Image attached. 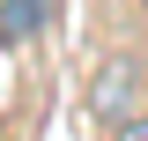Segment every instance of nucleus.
Listing matches in <instances>:
<instances>
[{
	"label": "nucleus",
	"mask_w": 148,
	"mask_h": 141,
	"mask_svg": "<svg viewBox=\"0 0 148 141\" xmlns=\"http://www.w3.org/2000/svg\"><path fill=\"white\" fill-rule=\"evenodd\" d=\"M89 111L104 119V134L126 126V119H141V67L133 59H104L96 82H89Z\"/></svg>",
	"instance_id": "1"
},
{
	"label": "nucleus",
	"mask_w": 148,
	"mask_h": 141,
	"mask_svg": "<svg viewBox=\"0 0 148 141\" xmlns=\"http://www.w3.org/2000/svg\"><path fill=\"white\" fill-rule=\"evenodd\" d=\"M52 22V0H0V37H37Z\"/></svg>",
	"instance_id": "2"
},
{
	"label": "nucleus",
	"mask_w": 148,
	"mask_h": 141,
	"mask_svg": "<svg viewBox=\"0 0 148 141\" xmlns=\"http://www.w3.org/2000/svg\"><path fill=\"white\" fill-rule=\"evenodd\" d=\"M111 141H148V111H141V119H126V126H111Z\"/></svg>",
	"instance_id": "3"
},
{
	"label": "nucleus",
	"mask_w": 148,
	"mask_h": 141,
	"mask_svg": "<svg viewBox=\"0 0 148 141\" xmlns=\"http://www.w3.org/2000/svg\"><path fill=\"white\" fill-rule=\"evenodd\" d=\"M141 8H148V0H141Z\"/></svg>",
	"instance_id": "4"
}]
</instances>
